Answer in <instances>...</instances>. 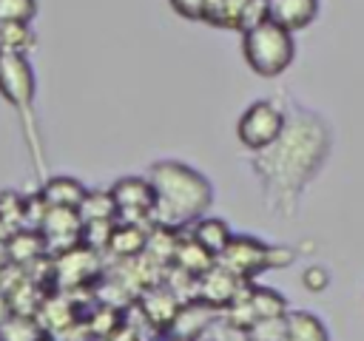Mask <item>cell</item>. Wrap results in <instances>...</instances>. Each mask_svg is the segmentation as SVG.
<instances>
[{
	"instance_id": "6da1fadb",
	"label": "cell",
	"mask_w": 364,
	"mask_h": 341,
	"mask_svg": "<svg viewBox=\"0 0 364 341\" xmlns=\"http://www.w3.org/2000/svg\"><path fill=\"white\" fill-rule=\"evenodd\" d=\"M327 139L330 136L316 117L299 114L287 119L282 136L270 148L259 151L256 170L279 193L299 190L313 176V170L321 165L327 153Z\"/></svg>"
},
{
	"instance_id": "7a4b0ae2",
	"label": "cell",
	"mask_w": 364,
	"mask_h": 341,
	"mask_svg": "<svg viewBox=\"0 0 364 341\" xmlns=\"http://www.w3.org/2000/svg\"><path fill=\"white\" fill-rule=\"evenodd\" d=\"M148 179L156 190V207H154L156 224H168V227L185 224L191 219H199L213 202L210 182L185 162L176 159L154 162L148 168Z\"/></svg>"
},
{
	"instance_id": "3957f363",
	"label": "cell",
	"mask_w": 364,
	"mask_h": 341,
	"mask_svg": "<svg viewBox=\"0 0 364 341\" xmlns=\"http://www.w3.org/2000/svg\"><path fill=\"white\" fill-rule=\"evenodd\" d=\"M242 54L253 74L279 77L293 63V54H296L293 31L267 17L242 31Z\"/></svg>"
},
{
	"instance_id": "277c9868",
	"label": "cell",
	"mask_w": 364,
	"mask_h": 341,
	"mask_svg": "<svg viewBox=\"0 0 364 341\" xmlns=\"http://www.w3.org/2000/svg\"><path fill=\"white\" fill-rule=\"evenodd\" d=\"M284 125H287L284 111H279L267 99H259V102H253V105H247L242 111V117L236 122V136H239V142L247 151H256L259 153V151L270 148L282 136Z\"/></svg>"
},
{
	"instance_id": "5b68a950",
	"label": "cell",
	"mask_w": 364,
	"mask_h": 341,
	"mask_svg": "<svg viewBox=\"0 0 364 341\" xmlns=\"http://www.w3.org/2000/svg\"><path fill=\"white\" fill-rule=\"evenodd\" d=\"M34 91H37V80L26 51L0 48V97L17 111H28L34 102Z\"/></svg>"
},
{
	"instance_id": "8992f818",
	"label": "cell",
	"mask_w": 364,
	"mask_h": 341,
	"mask_svg": "<svg viewBox=\"0 0 364 341\" xmlns=\"http://www.w3.org/2000/svg\"><path fill=\"white\" fill-rule=\"evenodd\" d=\"M111 196L117 202V219L119 222H154L156 207V190L148 176H122L114 182Z\"/></svg>"
},
{
	"instance_id": "52a82bcc",
	"label": "cell",
	"mask_w": 364,
	"mask_h": 341,
	"mask_svg": "<svg viewBox=\"0 0 364 341\" xmlns=\"http://www.w3.org/2000/svg\"><path fill=\"white\" fill-rule=\"evenodd\" d=\"M267 20V0H208L202 23L230 31H245Z\"/></svg>"
},
{
	"instance_id": "ba28073f",
	"label": "cell",
	"mask_w": 364,
	"mask_h": 341,
	"mask_svg": "<svg viewBox=\"0 0 364 341\" xmlns=\"http://www.w3.org/2000/svg\"><path fill=\"white\" fill-rule=\"evenodd\" d=\"M267 247L270 244H264V242H259L253 236H233L228 242V247L216 256V264H222L233 276L250 281L259 270L267 267Z\"/></svg>"
},
{
	"instance_id": "9c48e42d",
	"label": "cell",
	"mask_w": 364,
	"mask_h": 341,
	"mask_svg": "<svg viewBox=\"0 0 364 341\" xmlns=\"http://www.w3.org/2000/svg\"><path fill=\"white\" fill-rule=\"evenodd\" d=\"M242 287H245V278L233 276V273L225 270L222 264H213L208 273L199 276V281H196V298L208 301V304L216 307V310H225V307L239 296Z\"/></svg>"
},
{
	"instance_id": "30bf717a",
	"label": "cell",
	"mask_w": 364,
	"mask_h": 341,
	"mask_svg": "<svg viewBox=\"0 0 364 341\" xmlns=\"http://www.w3.org/2000/svg\"><path fill=\"white\" fill-rule=\"evenodd\" d=\"M216 307H210L208 301L196 298L191 304H182L179 313L173 315V321L168 324V332L176 338V341H196L202 338V332L210 327V318H213Z\"/></svg>"
},
{
	"instance_id": "8fae6325",
	"label": "cell",
	"mask_w": 364,
	"mask_h": 341,
	"mask_svg": "<svg viewBox=\"0 0 364 341\" xmlns=\"http://www.w3.org/2000/svg\"><path fill=\"white\" fill-rule=\"evenodd\" d=\"M318 14V0H267V17L290 31L307 28Z\"/></svg>"
},
{
	"instance_id": "7c38bea8",
	"label": "cell",
	"mask_w": 364,
	"mask_h": 341,
	"mask_svg": "<svg viewBox=\"0 0 364 341\" xmlns=\"http://www.w3.org/2000/svg\"><path fill=\"white\" fill-rule=\"evenodd\" d=\"M171 264L199 278L202 273H208V270L216 264V256L188 233V236H176V247H173Z\"/></svg>"
},
{
	"instance_id": "4fadbf2b",
	"label": "cell",
	"mask_w": 364,
	"mask_h": 341,
	"mask_svg": "<svg viewBox=\"0 0 364 341\" xmlns=\"http://www.w3.org/2000/svg\"><path fill=\"white\" fill-rule=\"evenodd\" d=\"M142 313L154 327H168L173 321V315L179 313V296L171 287H151L142 293Z\"/></svg>"
},
{
	"instance_id": "5bb4252c",
	"label": "cell",
	"mask_w": 364,
	"mask_h": 341,
	"mask_svg": "<svg viewBox=\"0 0 364 341\" xmlns=\"http://www.w3.org/2000/svg\"><path fill=\"white\" fill-rule=\"evenodd\" d=\"M43 199L48 202V207H74L80 210L82 199H85V185L74 176H51L43 188H40Z\"/></svg>"
},
{
	"instance_id": "9a60e30c",
	"label": "cell",
	"mask_w": 364,
	"mask_h": 341,
	"mask_svg": "<svg viewBox=\"0 0 364 341\" xmlns=\"http://www.w3.org/2000/svg\"><path fill=\"white\" fill-rule=\"evenodd\" d=\"M145 242H148V230L139 222H119L111 230L108 250L117 253L119 259H134V256L145 253Z\"/></svg>"
},
{
	"instance_id": "2e32d148",
	"label": "cell",
	"mask_w": 364,
	"mask_h": 341,
	"mask_svg": "<svg viewBox=\"0 0 364 341\" xmlns=\"http://www.w3.org/2000/svg\"><path fill=\"white\" fill-rule=\"evenodd\" d=\"M6 259L9 261H14V264H26V261H34L40 253H46V236H43V230H23V227H17L14 230V236L6 242Z\"/></svg>"
},
{
	"instance_id": "e0dca14e",
	"label": "cell",
	"mask_w": 364,
	"mask_h": 341,
	"mask_svg": "<svg viewBox=\"0 0 364 341\" xmlns=\"http://www.w3.org/2000/svg\"><path fill=\"white\" fill-rule=\"evenodd\" d=\"M284 321H287V341H330L327 327L313 313L293 310L284 315Z\"/></svg>"
},
{
	"instance_id": "ac0fdd59",
	"label": "cell",
	"mask_w": 364,
	"mask_h": 341,
	"mask_svg": "<svg viewBox=\"0 0 364 341\" xmlns=\"http://www.w3.org/2000/svg\"><path fill=\"white\" fill-rule=\"evenodd\" d=\"M191 236H193L199 244H205L213 256H219V253L228 247V242L233 239L228 222H222V219H216V216H205V219H199V222L193 224Z\"/></svg>"
},
{
	"instance_id": "d6986e66",
	"label": "cell",
	"mask_w": 364,
	"mask_h": 341,
	"mask_svg": "<svg viewBox=\"0 0 364 341\" xmlns=\"http://www.w3.org/2000/svg\"><path fill=\"white\" fill-rule=\"evenodd\" d=\"M247 296L259 318H276V315H287V301L282 293H276L273 287H259V284H247Z\"/></svg>"
},
{
	"instance_id": "ffe728a7",
	"label": "cell",
	"mask_w": 364,
	"mask_h": 341,
	"mask_svg": "<svg viewBox=\"0 0 364 341\" xmlns=\"http://www.w3.org/2000/svg\"><path fill=\"white\" fill-rule=\"evenodd\" d=\"M80 216H82V222L117 219V202H114L111 190H88L80 205Z\"/></svg>"
},
{
	"instance_id": "44dd1931",
	"label": "cell",
	"mask_w": 364,
	"mask_h": 341,
	"mask_svg": "<svg viewBox=\"0 0 364 341\" xmlns=\"http://www.w3.org/2000/svg\"><path fill=\"white\" fill-rule=\"evenodd\" d=\"M0 341H40V330H37L31 315L11 313L0 324Z\"/></svg>"
},
{
	"instance_id": "7402d4cb",
	"label": "cell",
	"mask_w": 364,
	"mask_h": 341,
	"mask_svg": "<svg viewBox=\"0 0 364 341\" xmlns=\"http://www.w3.org/2000/svg\"><path fill=\"white\" fill-rule=\"evenodd\" d=\"M34 43V31L28 23H3L0 26V48L3 51H26Z\"/></svg>"
},
{
	"instance_id": "603a6c76",
	"label": "cell",
	"mask_w": 364,
	"mask_h": 341,
	"mask_svg": "<svg viewBox=\"0 0 364 341\" xmlns=\"http://www.w3.org/2000/svg\"><path fill=\"white\" fill-rule=\"evenodd\" d=\"M250 341H287V321L284 315L276 318H259L250 330H247Z\"/></svg>"
},
{
	"instance_id": "cb8c5ba5",
	"label": "cell",
	"mask_w": 364,
	"mask_h": 341,
	"mask_svg": "<svg viewBox=\"0 0 364 341\" xmlns=\"http://www.w3.org/2000/svg\"><path fill=\"white\" fill-rule=\"evenodd\" d=\"M34 17H37V0H0V26L31 23Z\"/></svg>"
},
{
	"instance_id": "d4e9b609",
	"label": "cell",
	"mask_w": 364,
	"mask_h": 341,
	"mask_svg": "<svg viewBox=\"0 0 364 341\" xmlns=\"http://www.w3.org/2000/svg\"><path fill=\"white\" fill-rule=\"evenodd\" d=\"M23 207H26V199L17 190H3L0 193V216L6 222H11L14 227H23Z\"/></svg>"
},
{
	"instance_id": "484cf974",
	"label": "cell",
	"mask_w": 364,
	"mask_h": 341,
	"mask_svg": "<svg viewBox=\"0 0 364 341\" xmlns=\"http://www.w3.org/2000/svg\"><path fill=\"white\" fill-rule=\"evenodd\" d=\"M168 3H171V9H173L176 14H182L185 20H202L205 6H208V0H168Z\"/></svg>"
},
{
	"instance_id": "4316f807",
	"label": "cell",
	"mask_w": 364,
	"mask_h": 341,
	"mask_svg": "<svg viewBox=\"0 0 364 341\" xmlns=\"http://www.w3.org/2000/svg\"><path fill=\"white\" fill-rule=\"evenodd\" d=\"M293 261V250L290 247H267V267H282Z\"/></svg>"
},
{
	"instance_id": "83f0119b",
	"label": "cell",
	"mask_w": 364,
	"mask_h": 341,
	"mask_svg": "<svg viewBox=\"0 0 364 341\" xmlns=\"http://www.w3.org/2000/svg\"><path fill=\"white\" fill-rule=\"evenodd\" d=\"M14 230H17V227H14L11 222H6V219L0 216V247H6V242H9L11 236H14Z\"/></svg>"
}]
</instances>
